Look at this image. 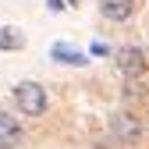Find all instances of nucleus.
<instances>
[{
  "mask_svg": "<svg viewBox=\"0 0 149 149\" xmlns=\"http://www.w3.org/2000/svg\"><path fill=\"white\" fill-rule=\"evenodd\" d=\"M46 7H50V11H53V14H61V11H64V7H68V0H50V4H46Z\"/></svg>",
  "mask_w": 149,
  "mask_h": 149,
  "instance_id": "nucleus-9",
  "label": "nucleus"
},
{
  "mask_svg": "<svg viewBox=\"0 0 149 149\" xmlns=\"http://www.w3.org/2000/svg\"><path fill=\"white\" fill-rule=\"evenodd\" d=\"M50 57L57 61V64H64V68H85V64H89V53L74 50V46H68V43H53V46H50Z\"/></svg>",
  "mask_w": 149,
  "mask_h": 149,
  "instance_id": "nucleus-4",
  "label": "nucleus"
},
{
  "mask_svg": "<svg viewBox=\"0 0 149 149\" xmlns=\"http://www.w3.org/2000/svg\"><path fill=\"white\" fill-rule=\"evenodd\" d=\"M89 53H92V57H107V53H110V46L96 39V43H92V46H89Z\"/></svg>",
  "mask_w": 149,
  "mask_h": 149,
  "instance_id": "nucleus-8",
  "label": "nucleus"
},
{
  "mask_svg": "<svg viewBox=\"0 0 149 149\" xmlns=\"http://www.w3.org/2000/svg\"><path fill=\"white\" fill-rule=\"evenodd\" d=\"M22 124H18V117L11 114H0V149H18L22 146Z\"/></svg>",
  "mask_w": 149,
  "mask_h": 149,
  "instance_id": "nucleus-6",
  "label": "nucleus"
},
{
  "mask_svg": "<svg viewBox=\"0 0 149 149\" xmlns=\"http://www.w3.org/2000/svg\"><path fill=\"white\" fill-rule=\"evenodd\" d=\"M0 50H4V53L25 50V32L18 29V25H0Z\"/></svg>",
  "mask_w": 149,
  "mask_h": 149,
  "instance_id": "nucleus-7",
  "label": "nucleus"
},
{
  "mask_svg": "<svg viewBox=\"0 0 149 149\" xmlns=\"http://www.w3.org/2000/svg\"><path fill=\"white\" fill-rule=\"evenodd\" d=\"M11 96H14L18 110H22L25 117H39V114H46V89H43L39 82H32V78L18 82Z\"/></svg>",
  "mask_w": 149,
  "mask_h": 149,
  "instance_id": "nucleus-1",
  "label": "nucleus"
},
{
  "mask_svg": "<svg viewBox=\"0 0 149 149\" xmlns=\"http://www.w3.org/2000/svg\"><path fill=\"white\" fill-rule=\"evenodd\" d=\"M114 61H117V71L124 74V78H142L146 74V53L139 46H117Z\"/></svg>",
  "mask_w": 149,
  "mask_h": 149,
  "instance_id": "nucleus-2",
  "label": "nucleus"
},
{
  "mask_svg": "<svg viewBox=\"0 0 149 149\" xmlns=\"http://www.w3.org/2000/svg\"><path fill=\"white\" fill-rule=\"evenodd\" d=\"M114 139L121 142V146H135L139 139H142V124L132 117V114H114Z\"/></svg>",
  "mask_w": 149,
  "mask_h": 149,
  "instance_id": "nucleus-3",
  "label": "nucleus"
},
{
  "mask_svg": "<svg viewBox=\"0 0 149 149\" xmlns=\"http://www.w3.org/2000/svg\"><path fill=\"white\" fill-rule=\"evenodd\" d=\"M100 14L107 22H128V18L135 14V0H100Z\"/></svg>",
  "mask_w": 149,
  "mask_h": 149,
  "instance_id": "nucleus-5",
  "label": "nucleus"
}]
</instances>
